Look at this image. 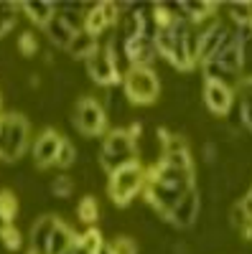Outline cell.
<instances>
[{
	"mask_svg": "<svg viewBox=\"0 0 252 254\" xmlns=\"http://www.w3.org/2000/svg\"><path fill=\"white\" fill-rule=\"evenodd\" d=\"M199 214H201V193H199V188H191L166 214V221L173 224L176 229H194V224L199 221Z\"/></svg>",
	"mask_w": 252,
	"mask_h": 254,
	"instance_id": "cell-7",
	"label": "cell"
},
{
	"mask_svg": "<svg viewBox=\"0 0 252 254\" xmlns=\"http://www.w3.org/2000/svg\"><path fill=\"white\" fill-rule=\"evenodd\" d=\"M232 112H237V120H240V125L245 127V130L252 132V102L235 97V110Z\"/></svg>",
	"mask_w": 252,
	"mask_h": 254,
	"instance_id": "cell-22",
	"label": "cell"
},
{
	"mask_svg": "<svg viewBox=\"0 0 252 254\" xmlns=\"http://www.w3.org/2000/svg\"><path fill=\"white\" fill-rule=\"evenodd\" d=\"M44 33L49 36V41L56 46V49H69V44H72V38H74V31L64 23V18H61L59 13H54V18L49 20V23L44 26Z\"/></svg>",
	"mask_w": 252,
	"mask_h": 254,
	"instance_id": "cell-13",
	"label": "cell"
},
{
	"mask_svg": "<svg viewBox=\"0 0 252 254\" xmlns=\"http://www.w3.org/2000/svg\"><path fill=\"white\" fill-rule=\"evenodd\" d=\"M77 216H79V221L87 226V229L94 226L99 221V203H97V198L94 196H84L77 203Z\"/></svg>",
	"mask_w": 252,
	"mask_h": 254,
	"instance_id": "cell-15",
	"label": "cell"
},
{
	"mask_svg": "<svg viewBox=\"0 0 252 254\" xmlns=\"http://www.w3.org/2000/svg\"><path fill=\"white\" fill-rule=\"evenodd\" d=\"M74 163H77V147H74V142H72V140H67V137H64V142H61L59 153H56L54 165L59 168V171H67V168H72Z\"/></svg>",
	"mask_w": 252,
	"mask_h": 254,
	"instance_id": "cell-18",
	"label": "cell"
},
{
	"mask_svg": "<svg viewBox=\"0 0 252 254\" xmlns=\"http://www.w3.org/2000/svg\"><path fill=\"white\" fill-rule=\"evenodd\" d=\"M77 231L69 226V224H64L59 219V224H56V229H54V234H51V239H49V247H46V254H69V249L74 247V242H77Z\"/></svg>",
	"mask_w": 252,
	"mask_h": 254,
	"instance_id": "cell-11",
	"label": "cell"
},
{
	"mask_svg": "<svg viewBox=\"0 0 252 254\" xmlns=\"http://www.w3.org/2000/svg\"><path fill=\"white\" fill-rule=\"evenodd\" d=\"M0 107H3V94H0Z\"/></svg>",
	"mask_w": 252,
	"mask_h": 254,
	"instance_id": "cell-27",
	"label": "cell"
},
{
	"mask_svg": "<svg viewBox=\"0 0 252 254\" xmlns=\"http://www.w3.org/2000/svg\"><path fill=\"white\" fill-rule=\"evenodd\" d=\"M31 145V125L23 115L5 112L0 115V160L15 163L23 158Z\"/></svg>",
	"mask_w": 252,
	"mask_h": 254,
	"instance_id": "cell-1",
	"label": "cell"
},
{
	"mask_svg": "<svg viewBox=\"0 0 252 254\" xmlns=\"http://www.w3.org/2000/svg\"><path fill=\"white\" fill-rule=\"evenodd\" d=\"M49 190H51V196H56V198H69L74 193V181L69 176H56L51 181Z\"/></svg>",
	"mask_w": 252,
	"mask_h": 254,
	"instance_id": "cell-20",
	"label": "cell"
},
{
	"mask_svg": "<svg viewBox=\"0 0 252 254\" xmlns=\"http://www.w3.org/2000/svg\"><path fill=\"white\" fill-rule=\"evenodd\" d=\"M138 160V142L128 135V130L125 127H115V130H107V135H104L102 140V147H99V165L102 171L115 173L117 168L128 165Z\"/></svg>",
	"mask_w": 252,
	"mask_h": 254,
	"instance_id": "cell-3",
	"label": "cell"
},
{
	"mask_svg": "<svg viewBox=\"0 0 252 254\" xmlns=\"http://www.w3.org/2000/svg\"><path fill=\"white\" fill-rule=\"evenodd\" d=\"M97 46H99V38H97V36H92V33H87V31H79V33H74V38H72V44H69L67 51H69L74 59L87 61Z\"/></svg>",
	"mask_w": 252,
	"mask_h": 254,
	"instance_id": "cell-14",
	"label": "cell"
},
{
	"mask_svg": "<svg viewBox=\"0 0 252 254\" xmlns=\"http://www.w3.org/2000/svg\"><path fill=\"white\" fill-rule=\"evenodd\" d=\"M201 94H204L206 110L217 117H227L235 110V87H229V84L204 79V92Z\"/></svg>",
	"mask_w": 252,
	"mask_h": 254,
	"instance_id": "cell-8",
	"label": "cell"
},
{
	"mask_svg": "<svg viewBox=\"0 0 252 254\" xmlns=\"http://www.w3.org/2000/svg\"><path fill=\"white\" fill-rule=\"evenodd\" d=\"M201 155H204V160L209 163V165H217V142H204V147H201Z\"/></svg>",
	"mask_w": 252,
	"mask_h": 254,
	"instance_id": "cell-24",
	"label": "cell"
},
{
	"mask_svg": "<svg viewBox=\"0 0 252 254\" xmlns=\"http://www.w3.org/2000/svg\"><path fill=\"white\" fill-rule=\"evenodd\" d=\"M122 94L130 104H153L161 97V79L153 69L133 66L122 74Z\"/></svg>",
	"mask_w": 252,
	"mask_h": 254,
	"instance_id": "cell-4",
	"label": "cell"
},
{
	"mask_svg": "<svg viewBox=\"0 0 252 254\" xmlns=\"http://www.w3.org/2000/svg\"><path fill=\"white\" fill-rule=\"evenodd\" d=\"M18 15H20V5L18 3H0V38L8 36L15 28Z\"/></svg>",
	"mask_w": 252,
	"mask_h": 254,
	"instance_id": "cell-17",
	"label": "cell"
},
{
	"mask_svg": "<svg viewBox=\"0 0 252 254\" xmlns=\"http://www.w3.org/2000/svg\"><path fill=\"white\" fill-rule=\"evenodd\" d=\"M242 234H245V239H250V242H252V221H250V224L242 229Z\"/></svg>",
	"mask_w": 252,
	"mask_h": 254,
	"instance_id": "cell-26",
	"label": "cell"
},
{
	"mask_svg": "<svg viewBox=\"0 0 252 254\" xmlns=\"http://www.w3.org/2000/svg\"><path fill=\"white\" fill-rule=\"evenodd\" d=\"M38 49H41V41L36 38L33 31H23V33H20V38H18V51L20 54H23V56H36Z\"/></svg>",
	"mask_w": 252,
	"mask_h": 254,
	"instance_id": "cell-21",
	"label": "cell"
},
{
	"mask_svg": "<svg viewBox=\"0 0 252 254\" xmlns=\"http://www.w3.org/2000/svg\"><path fill=\"white\" fill-rule=\"evenodd\" d=\"M240 206H242V211H245V214H247V219L252 221V188H250L247 193H245V198L240 201Z\"/></svg>",
	"mask_w": 252,
	"mask_h": 254,
	"instance_id": "cell-25",
	"label": "cell"
},
{
	"mask_svg": "<svg viewBox=\"0 0 252 254\" xmlns=\"http://www.w3.org/2000/svg\"><path fill=\"white\" fill-rule=\"evenodd\" d=\"M227 20L232 26H250L252 23V3H232L224 5Z\"/></svg>",
	"mask_w": 252,
	"mask_h": 254,
	"instance_id": "cell-16",
	"label": "cell"
},
{
	"mask_svg": "<svg viewBox=\"0 0 252 254\" xmlns=\"http://www.w3.org/2000/svg\"><path fill=\"white\" fill-rule=\"evenodd\" d=\"M107 254H138V244L130 237H115L112 242H104Z\"/></svg>",
	"mask_w": 252,
	"mask_h": 254,
	"instance_id": "cell-19",
	"label": "cell"
},
{
	"mask_svg": "<svg viewBox=\"0 0 252 254\" xmlns=\"http://www.w3.org/2000/svg\"><path fill=\"white\" fill-rule=\"evenodd\" d=\"M59 219L54 214H44L33 221V229H31V242H28V249L36 252V254H46V247H49V239L54 234Z\"/></svg>",
	"mask_w": 252,
	"mask_h": 254,
	"instance_id": "cell-10",
	"label": "cell"
},
{
	"mask_svg": "<svg viewBox=\"0 0 252 254\" xmlns=\"http://www.w3.org/2000/svg\"><path fill=\"white\" fill-rule=\"evenodd\" d=\"M0 242H3L10 252H15V249H20V244H23V237H20V231L15 226H8L3 234H0Z\"/></svg>",
	"mask_w": 252,
	"mask_h": 254,
	"instance_id": "cell-23",
	"label": "cell"
},
{
	"mask_svg": "<svg viewBox=\"0 0 252 254\" xmlns=\"http://www.w3.org/2000/svg\"><path fill=\"white\" fill-rule=\"evenodd\" d=\"M18 5H20V13H23L33 26H41V28H44L56 13V5L46 3V0H28V3H18Z\"/></svg>",
	"mask_w": 252,
	"mask_h": 254,
	"instance_id": "cell-12",
	"label": "cell"
},
{
	"mask_svg": "<svg viewBox=\"0 0 252 254\" xmlns=\"http://www.w3.org/2000/svg\"><path fill=\"white\" fill-rule=\"evenodd\" d=\"M74 127L87 137L107 135V110H104V104H99V99L94 97H82L74 107Z\"/></svg>",
	"mask_w": 252,
	"mask_h": 254,
	"instance_id": "cell-6",
	"label": "cell"
},
{
	"mask_svg": "<svg viewBox=\"0 0 252 254\" xmlns=\"http://www.w3.org/2000/svg\"><path fill=\"white\" fill-rule=\"evenodd\" d=\"M110 41H112V36H110ZM110 41L99 38V46L92 51V56L87 61H84V64H87L89 79L97 84V87H102V89H115V87H120V81H122V71H120L117 61H115Z\"/></svg>",
	"mask_w": 252,
	"mask_h": 254,
	"instance_id": "cell-5",
	"label": "cell"
},
{
	"mask_svg": "<svg viewBox=\"0 0 252 254\" xmlns=\"http://www.w3.org/2000/svg\"><path fill=\"white\" fill-rule=\"evenodd\" d=\"M61 142H64V137H61L56 130H51V127L41 130V132L36 135V140L31 142V155H33V163H36L38 168H49V165H54Z\"/></svg>",
	"mask_w": 252,
	"mask_h": 254,
	"instance_id": "cell-9",
	"label": "cell"
},
{
	"mask_svg": "<svg viewBox=\"0 0 252 254\" xmlns=\"http://www.w3.org/2000/svg\"><path fill=\"white\" fill-rule=\"evenodd\" d=\"M145 178H148V168H145L140 160H133V163H128V165L117 168L115 173H110L107 193H110L112 203L120 206V208L130 206L133 198L143 193Z\"/></svg>",
	"mask_w": 252,
	"mask_h": 254,
	"instance_id": "cell-2",
	"label": "cell"
},
{
	"mask_svg": "<svg viewBox=\"0 0 252 254\" xmlns=\"http://www.w3.org/2000/svg\"><path fill=\"white\" fill-rule=\"evenodd\" d=\"M250 28H252V23H250Z\"/></svg>",
	"mask_w": 252,
	"mask_h": 254,
	"instance_id": "cell-28",
	"label": "cell"
}]
</instances>
